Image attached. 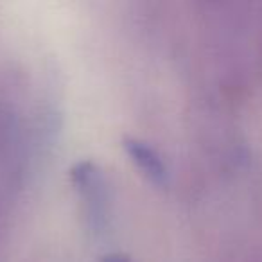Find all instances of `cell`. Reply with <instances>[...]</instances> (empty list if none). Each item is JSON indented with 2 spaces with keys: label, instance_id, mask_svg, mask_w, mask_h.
Returning <instances> with one entry per match:
<instances>
[{
  "label": "cell",
  "instance_id": "obj_1",
  "mask_svg": "<svg viewBox=\"0 0 262 262\" xmlns=\"http://www.w3.org/2000/svg\"><path fill=\"white\" fill-rule=\"evenodd\" d=\"M70 178L83 201L88 228L94 233L104 232L110 221V185L101 165L79 160L70 169Z\"/></svg>",
  "mask_w": 262,
  "mask_h": 262
},
{
  "label": "cell",
  "instance_id": "obj_2",
  "mask_svg": "<svg viewBox=\"0 0 262 262\" xmlns=\"http://www.w3.org/2000/svg\"><path fill=\"white\" fill-rule=\"evenodd\" d=\"M122 147L126 153L131 157V160L135 162L137 167L147 176L153 183L157 185H165L169 180V171L165 165L164 158L153 149L147 142L133 137H124Z\"/></svg>",
  "mask_w": 262,
  "mask_h": 262
},
{
  "label": "cell",
  "instance_id": "obj_3",
  "mask_svg": "<svg viewBox=\"0 0 262 262\" xmlns=\"http://www.w3.org/2000/svg\"><path fill=\"white\" fill-rule=\"evenodd\" d=\"M101 262H131L126 255H120V253H112V255H106L102 257Z\"/></svg>",
  "mask_w": 262,
  "mask_h": 262
}]
</instances>
